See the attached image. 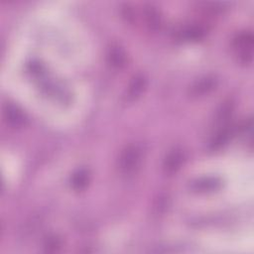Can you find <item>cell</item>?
I'll use <instances>...</instances> for the list:
<instances>
[{"mask_svg":"<svg viewBox=\"0 0 254 254\" xmlns=\"http://www.w3.org/2000/svg\"><path fill=\"white\" fill-rule=\"evenodd\" d=\"M141 160V150L136 146L127 147L119 158V167L125 173L132 172L139 165Z\"/></svg>","mask_w":254,"mask_h":254,"instance_id":"obj_1","label":"cell"},{"mask_svg":"<svg viewBox=\"0 0 254 254\" xmlns=\"http://www.w3.org/2000/svg\"><path fill=\"white\" fill-rule=\"evenodd\" d=\"M91 175L86 169H81L75 172L72 177V186L74 190L80 191L86 188L90 182Z\"/></svg>","mask_w":254,"mask_h":254,"instance_id":"obj_3","label":"cell"},{"mask_svg":"<svg viewBox=\"0 0 254 254\" xmlns=\"http://www.w3.org/2000/svg\"><path fill=\"white\" fill-rule=\"evenodd\" d=\"M184 161V154L181 151H174L169 155L165 162V168L167 172L173 173L180 169Z\"/></svg>","mask_w":254,"mask_h":254,"instance_id":"obj_4","label":"cell"},{"mask_svg":"<svg viewBox=\"0 0 254 254\" xmlns=\"http://www.w3.org/2000/svg\"><path fill=\"white\" fill-rule=\"evenodd\" d=\"M109 63L116 68L123 67L126 62V55L124 51L120 47H115L110 49L109 53Z\"/></svg>","mask_w":254,"mask_h":254,"instance_id":"obj_7","label":"cell"},{"mask_svg":"<svg viewBox=\"0 0 254 254\" xmlns=\"http://www.w3.org/2000/svg\"><path fill=\"white\" fill-rule=\"evenodd\" d=\"M4 113L7 121L14 126L22 125L25 121V116L23 112L19 110L17 108H15L14 106H7Z\"/></svg>","mask_w":254,"mask_h":254,"instance_id":"obj_5","label":"cell"},{"mask_svg":"<svg viewBox=\"0 0 254 254\" xmlns=\"http://www.w3.org/2000/svg\"><path fill=\"white\" fill-rule=\"evenodd\" d=\"M252 42L250 33H242L235 39L234 50L242 63H249L252 59Z\"/></svg>","mask_w":254,"mask_h":254,"instance_id":"obj_2","label":"cell"},{"mask_svg":"<svg viewBox=\"0 0 254 254\" xmlns=\"http://www.w3.org/2000/svg\"><path fill=\"white\" fill-rule=\"evenodd\" d=\"M146 83H147V80L143 75H138V76L134 77V79L132 80V82L129 86L127 97L129 99H135V98L139 97L141 95V93L144 91V89L146 87Z\"/></svg>","mask_w":254,"mask_h":254,"instance_id":"obj_6","label":"cell"},{"mask_svg":"<svg viewBox=\"0 0 254 254\" xmlns=\"http://www.w3.org/2000/svg\"><path fill=\"white\" fill-rule=\"evenodd\" d=\"M216 86V79L214 77H206L200 81H198L197 86L193 88V92L196 95L205 94L212 91Z\"/></svg>","mask_w":254,"mask_h":254,"instance_id":"obj_8","label":"cell"}]
</instances>
